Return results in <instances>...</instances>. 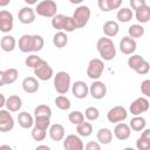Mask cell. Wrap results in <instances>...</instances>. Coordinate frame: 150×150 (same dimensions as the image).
Wrapping results in <instances>:
<instances>
[{"mask_svg": "<svg viewBox=\"0 0 150 150\" xmlns=\"http://www.w3.org/2000/svg\"><path fill=\"white\" fill-rule=\"evenodd\" d=\"M19 49L22 53H35L40 52L43 48L45 41L41 35L34 34H25L19 39Z\"/></svg>", "mask_w": 150, "mask_h": 150, "instance_id": "cell-1", "label": "cell"}, {"mask_svg": "<svg viewBox=\"0 0 150 150\" xmlns=\"http://www.w3.org/2000/svg\"><path fill=\"white\" fill-rule=\"evenodd\" d=\"M96 49L103 61H111L116 56V47L112 40L108 36L100 38L96 42Z\"/></svg>", "mask_w": 150, "mask_h": 150, "instance_id": "cell-2", "label": "cell"}, {"mask_svg": "<svg viewBox=\"0 0 150 150\" xmlns=\"http://www.w3.org/2000/svg\"><path fill=\"white\" fill-rule=\"evenodd\" d=\"M70 75L67 71H57L54 75V88L56 90V93L64 95L68 93L69 88H70Z\"/></svg>", "mask_w": 150, "mask_h": 150, "instance_id": "cell-3", "label": "cell"}, {"mask_svg": "<svg viewBox=\"0 0 150 150\" xmlns=\"http://www.w3.org/2000/svg\"><path fill=\"white\" fill-rule=\"evenodd\" d=\"M35 12L38 15L43 18H53L56 15L57 12V5L54 0H42L39 4H36Z\"/></svg>", "mask_w": 150, "mask_h": 150, "instance_id": "cell-4", "label": "cell"}, {"mask_svg": "<svg viewBox=\"0 0 150 150\" xmlns=\"http://www.w3.org/2000/svg\"><path fill=\"white\" fill-rule=\"evenodd\" d=\"M104 70V63L102 59H91L87 67V75L91 80H98Z\"/></svg>", "mask_w": 150, "mask_h": 150, "instance_id": "cell-5", "label": "cell"}, {"mask_svg": "<svg viewBox=\"0 0 150 150\" xmlns=\"http://www.w3.org/2000/svg\"><path fill=\"white\" fill-rule=\"evenodd\" d=\"M90 8L88 7V6H84V5H81V6H79L75 11H74V13H73V18H74V20H75V22L77 23V27L79 28H83L87 23H88V21H89V19H90Z\"/></svg>", "mask_w": 150, "mask_h": 150, "instance_id": "cell-6", "label": "cell"}, {"mask_svg": "<svg viewBox=\"0 0 150 150\" xmlns=\"http://www.w3.org/2000/svg\"><path fill=\"white\" fill-rule=\"evenodd\" d=\"M128 117V111L122 105H115L111 109H109V111L107 112V120L110 123H120L125 121Z\"/></svg>", "mask_w": 150, "mask_h": 150, "instance_id": "cell-7", "label": "cell"}, {"mask_svg": "<svg viewBox=\"0 0 150 150\" xmlns=\"http://www.w3.org/2000/svg\"><path fill=\"white\" fill-rule=\"evenodd\" d=\"M34 75L41 80V81H48L54 76V71L53 68L48 64V62L46 60L42 59V61L38 64V67H35L34 69Z\"/></svg>", "mask_w": 150, "mask_h": 150, "instance_id": "cell-8", "label": "cell"}, {"mask_svg": "<svg viewBox=\"0 0 150 150\" xmlns=\"http://www.w3.org/2000/svg\"><path fill=\"white\" fill-rule=\"evenodd\" d=\"M149 108H150V103L146 97H137L135 101L131 102L129 107V111L131 112V115L138 116L142 115L143 112H146Z\"/></svg>", "mask_w": 150, "mask_h": 150, "instance_id": "cell-9", "label": "cell"}, {"mask_svg": "<svg viewBox=\"0 0 150 150\" xmlns=\"http://www.w3.org/2000/svg\"><path fill=\"white\" fill-rule=\"evenodd\" d=\"M14 128V118L8 109H0V131L8 132Z\"/></svg>", "mask_w": 150, "mask_h": 150, "instance_id": "cell-10", "label": "cell"}, {"mask_svg": "<svg viewBox=\"0 0 150 150\" xmlns=\"http://www.w3.org/2000/svg\"><path fill=\"white\" fill-rule=\"evenodd\" d=\"M89 94L95 100H102L107 95V86L100 80H94L89 87Z\"/></svg>", "mask_w": 150, "mask_h": 150, "instance_id": "cell-11", "label": "cell"}, {"mask_svg": "<svg viewBox=\"0 0 150 150\" xmlns=\"http://www.w3.org/2000/svg\"><path fill=\"white\" fill-rule=\"evenodd\" d=\"M63 148L66 150H82L84 148V144L80 135L70 134L66 136V138L63 139Z\"/></svg>", "mask_w": 150, "mask_h": 150, "instance_id": "cell-12", "label": "cell"}, {"mask_svg": "<svg viewBox=\"0 0 150 150\" xmlns=\"http://www.w3.org/2000/svg\"><path fill=\"white\" fill-rule=\"evenodd\" d=\"M13 26H14L13 14L6 9H2L0 12V30L2 33H8L13 29Z\"/></svg>", "mask_w": 150, "mask_h": 150, "instance_id": "cell-13", "label": "cell"}, {"mask_svg": "<svg viewBox=\"0 0 150 150\" xmlns=\"http://www.w3.org/2000/svg\"><path fill=\"white\" fill-rule=\"evenodd\" d=\"M35 16H36V12L35 9H33L32 7L29 6H25L22 7L19 13H18V19L21 23L23 25H29V23H33L35 21Z\"/></svg>", "mask_w": 150, "mask_h": 150, "instance_id": "cell-14", "label": "cell"}, {"mask_svg": "<svg viewBox=\"0 0 150 150\" xmlns=\"http://www.w3.org/2000/svg\"><path fill=\"white\" fill-rule=\"evenodd\" d=\"M71 94L75 98H86L89 94V87L84 81H75L71 84Z\"/></svg>", "mask_w": 150, "mask_h": 150, "instance_id": "cell-15", "label": "cell"}, {"mask_svg": "<svg viewBox=\"0 0 150 150\" xmlns=\"http://www.w3.org/2000/svg\"><path fill=\"white\" fill-rule=\"evenodd\" d=\"M136 48H137V43H136L135 39L130 38L129 35L122 38V40L120 41V50L124 55H131V54H134L135 50H136Z\"/></svg>", "mask_w": 150, "mask_h": 150, "instance_id": "cell-16", "label": "cell"}, {"mask_svg": "<svg viewBox=\"0 0 150 150\" xmlns=\"http://www.w3.org/2000/svg\"><path fill=\"white\" fill-rule=\"evenodd\" d=\"M19 76V71L16 68H8L6 70H1L0 71V86H5V84H12L18 80Z\"/></svg>", "mask_w": 150, "mask_h": 150, "instance_id": "cell-17", "label": "cell"}, {"mask_svg": "<svg viewBox=\"0 0 150 150\" xmlns=\"http://www.w3.org/2000/svg\"><path fill=\"white\" fill-rule=\"evenodd\" d=\"M112 132H114V136H115L117 139H120V141H125V139H128V138L130 137V135H131V128H130L129 124H127V123H124V122H120V123H116V125H115Z\"/></svg>", "mask_w": 150, "mask_h": 150, "instance_id": "cell-18", "label": "cell"}, {"mask_svg": "<svg viewBox=\"0 0 150 150\" xmlns=\"http://www.w3.org/2000/svg\"><path fill=\"white\" fill-rule=\"evenodd\" d=\"M48 131H49V137L52 138V141L59 142V141H62L64 138V128L60 123L50 124Z\"/></svg>", "mask_w": 150, "mask_h": 150, "instance_id": "cell-19", "label": "cell"}, {"mask_svg": "<svg viewBox=\"0 0 150 150\" xmlns=\"http://www.w3.org/2000/svg\"><path fill=\"white\" fill-rule=\"evenodd\" d=\"M22 89L27 94H34L39 90V81L34 76H27L22 81Z\"/></svg>", "mask_w": 150, "mask_h": 150, "instance_id": "cell-20", "label": "cell"}, {"mask_svg": "<svg viewBox=\"0 0 150 150\" xmlns=\"http://www.w3.org/2000/svg\"><path fill=\"white\" fill-rule=\"evenodd\" d=\"M120 32V25L118 22L114 21V20H109V21H105L104 25H103V33L105 36L108 38H114Z\"/></svg>", "mask_w": 150, "mask_h": 150, "instance_id": "cell-21", "label": "cell"}, {"mask_svg": "<svg viewBox=\"0 0 150 150\" xmlns=\"http://www.w3.org/2000/svg\"><path fill=\"white\" fill-rule=\"evenodd\" d=\"M5 107L11 112H16L22 107V100L18 95H11L9 97H7V102H6V105Z\"/></svg>", "mask_w": 150, "mask_h": 150, "instance_id": "cell-22", "label": "cell"}, {"mask_svg": "<svg viewBox=\"0 0 150 150\" xmlns=\"http://www.w3.org/2000/svg\"><path fill=\"white\" fill-rule=\"evenodd\" d=\"M135 18L139 23H146L150 21V6L146 4L135 11Z\"/></svg>", "mask_w": 150, "mask_h": 150, "instance_id": "cell-23", "label": "cell"}, {"mask_svg": "<svg viewBox=\"0 0 150 150\" xmlns=\"http://www.w3.org/2000/svg\"><path fill=\"white\" fill-rule=\"evenodd\" d=\"M0 46H1V49L4 52H6V53L13 52L15 49V47H16V40L12 35H4L1 38Z\"/></svg>", "mask_w": 150, "mask_h": 150, "instance_id": "cell-24", "label": "cell"}, {"mask_svg": "<svg viewBox=\"0 0 150 150\" xmlns=\"http://www.w3.org/2000/svg\"><path fill=\"white\" fill-rule=\"evenodd\" d=\"M18 122L19 125L23 129H29L34 125V118L33 116L27 111H21L18 115Z\"/></svg>", "mask_w": 150, "mask_h": 150, "instance_id": "cell-25", "label": "cell"}, {"mask_svg": "<svg viewBox=\"0 0 150 150\" xmlns=\"http://www.w3.org/2000/svg\"><path fill=\"white\" fill-rule=\"evenodd\" d=\"M112 135H114V132H112L109 128H101V129L97 131L96 137H97V141H98L101 144L107 145V144L111 143V141H112Z\"/></svg>", "mask_w": 150, "mask_h": 150, "instance_id": "cell-26", "label": "cell"}, {"mask_svg": "<svg viewBox=\"0 0 150 150\" xmlns=\"http://www.w3.org/2000/svg\"><path fill=\"white\" fill-rule=\"evenodd\" d=\"M53 43L56 48H63L67 46L68 43V36H67V33L63 32V30H59L57 33L54 34L53 36Z\"/></svg>", "mask_w": 150, "mask_h": 150, "instance_id": "cell-27", "label": "cell"}, {"mask_svg": "<svg viewBox=\"0 0 150 150\" xmlns=\"http://www.w3.org/2000/svg\"><path fill=\"white\" fill-rule=\"evenodd\" d=\"M129 125H130L131 130H134V131H142L143 129H145L146 121H145V118L142 117L141 115L134 116V117L131 118V121L129 122Z\"/></svg>", "mask_w": 150, "mask_h": 150, "instance_id": "cell-28", "label": "cell"}, {"mask_svg": "<svg viewBox=\"0 0 150 150\" xmlns=\"http://www.w3.org/2000/svg\"><path fill=\"white\" fill-rule=\"evenodd\" d=\"M76 132L81 137H88L93 134V125L90 122H82L76 125Z\"/></svg>", "mask_w": 150, "mask_h": 150, "instance_id": "cell-29", "label": "cell"}, {"mask_svg": "<svg viewBox=\"0 0 150 150\" xmlns=\"http://www.w3.org/2000/svg\"><path fill=\"white\" fill-rule=\"evenodd\" d=\"M132 16H134L132 11H131L130 8H128V7L120 8V9H118V12H117V14H116L117 20H118L120 22H123V23L129 22V21L132 19Z\"/></svg>", "mask_w": 150, "mask_h": 150, "instance_id": "cell-30", "label": "cell"}, {"mask_svg": "<svg viewBox=\"0 0 150 150\" xmlns=\"http://www.w3.org/2000/svg\"><path fill=\"white\" fill-rule=\"evenodd\" d=\"M144 27L141 25V23H135V25H131L129 28H128V35L132 39H139L144 35Z\"/></svg>", "mask_w": 150, "mask_h": 150, "instance_id": "cell-31", "label": "cell"}, {"mask_svg": "<svg viewBox=\"0 0 150 150\" xmlns=\"http://www.w3.org/2000/svg\"><path fill=\"white\" fill-rule=\"evenodd\" d=\"M54 103H55V105H56L60 110H69L70 107H71L70 100H69L66 95H61V94L55 97Z\"/></svg>", "mask_w": 150, "mask_h": 150, "instance_id": "cell-32", "label": "cell"}, {"mask_svg": "<svg viewBox=\"0 0 150 150\" xmlns=\"http://www.w3.org/2000/svg\"><path fill=\"white\" fill-rule=\"evenodd\" d=\"M34 125L47 130L50 127V117L49 116H35L34 117Z\"/></svg>", "mask_w": 150, "mask_h": 150, "instance_id": "cell-33", "label": "cell"}, {"mask_svg": "<svg viewBox=\"0 0 150 150\" xmlns=\"http://www.w3.org/2000/svg\"><path fill=\"white\" fill-rule=\"evenodd\" d=\"M84 117H86L84 114L81 112L80 110H74V111L69 112V115H68V120H69V122H70L71 124H75V125L82 123V122L84 121Z\"/></svg>", "mask_w": 150, "mask_h": 150, "instance_id": "cell-34", "label": "cell"}, {"mask_svg": "<svg viewBox=\"0 0 150 150\" xmlns=\"http://www.w3.org/2000/svg\"><path fill=\"white\" fill-rule=\"evenodd\" d=\"M64 21H66V15H63V14H56L55 16L52 18V26L56 30H63Z\"/></svg>", "mask_w": 150, "mask_h": 150, "instance_id": "cell-35", "label": "cell"}, {"mask_svg": "<svg viewBox=\"0 0 150 150\" xmlns=\"http://www.w3.org/2000/svg\"><path fill=\"white\" fill-rule=\"evenodd\" d=\"M35 116H49V117H52V108L47 104H39L34 109V117Z\"/></svg>", "mask_w": 150, "mask_h": 150, "instance_id": "cell-36", "label": "cell"}, {"mask_svg": "<svg viewBox=\"0 0 150 150\" xmlns=\"http://www.w3.org/2000/svg\"><path fill=\"white\" fill-rule=\"evenodd\" d=\"M143 60H144L143 56H141V55H138V54H131V56H129V59H128V67H129L130 69L135 70V69L141 64V62H142Z\"/></svg>", "mask_w": 150, "mask_h": 150, "instance_id": "cell-37", "label": "cell"}, {"mask_svg": "<svg viewBox=\"0 0 150 150\" xmlns=\"http://www.w3.org/2000/svg\"><path fill=\"white\" fill-rule=\"evenodd\" d=\"M46 136H47V130L41 129V128L34 125V128L32 129V137H33L34 141L41 142V141H43L46 138Z\"/></svg>", "mask_w": 150, "mask_h": 150, "instance_id": "cell-38", "label": "cell"}, {"mask_svg": "<svg viewBox=\"0 0 150 150\" xmlns=\"http://www.w3.org/2000/svg\"><path fill=\"white\" fill-rule=\"evenodd\" d=\"M84 116L88 121H96L100 117V110L96 107H88L84 110Z\"/></svg>", "mask_w": 150, "mask_h": 150, "instance_id": "cell-39", "label": "cell"}, {"mask_svg": "<svg viewBox=\"0 0 150 150\" xmlns=\"http://www.w3.org/2000/svg\"><path fill=\"white\" fill-rule=\"evenodd\" d=\"M77 23L75 22L73 16H66V21H64V26H63V32L66 33H71L75 29H77Z\"/></svg>", "mask_w": 150, "mask_h": 150, "instance_id": "cell-40", "label": "cell"}, {"mask_svg": "<svg viewBox=\"0 0 150 150\" xmlns=\"http://www.w3.org/2000/svg\"><path fill=\"white\" fill-rule=\"evenodd\" d=\"M42 61V59L40 57V56H38V55H35V54H32V55H29V56H27L26 57V60H25V64L28 67V68H35V67H38V64L40 63Z\"/></svg>", "mask_w": 150, "mask_h": 150, "instance_id": "cell-41", "label": "cell"}, {"mask_svg": "<svg viewBox=\"0 0 150 150\" xmlns=\"http://www.w3.org/2000/svg\"><path fill=\"white\" fill-rule=\"evenodd\" d=\"M135 71H136L137 74H139V75H145V74H148V73L150 71V63L144 59V60L141 62V64L135 69Z\"/></svg>", "mask_w": 150, "mask_h": 150, "instance_id": "cell-42", "label": "cell"}, {"mask_svg": "<svg viewBox=\"0 0 150 150\" xmlns=\"http://www.w3.org/2000/svg\"><path fill=\"white\" fill-rule=\"evenodd\" d=\"M136 148L138 150H149L150 149V142L146 141L145 138H143L142 136L137 138L136 141Z\"/></svg>", "mask_w": 150, "mask_h": 150, "instance_id": "cell-43", "label": "cell"}, {"mask_svg": "<svg viewBox=\"0 0 150 150\" xmlns=\"http://www.w3.org/2000/svg\"><path fill=\"white\" fill-rule=\"evenodd\" d=\"M141 91L145 97L150 98V79L142 81L141 83Z\"/></svg>", "mask_w": 150, "mask_h": 150, "instance_id": "cell-44", "label": "cell"}, {"mask_svg": "<svg viewBox=\"0 0 150 150\" xmlns=\"http://www.w3.org/2000/svg\"><path fill=\"white\" fill-rule=\"evenodd\" d=\"M97 5H98V8L102 12H110L111 11L110 0H97Z\"/></svg>", "mask_w": 150, "mask_h": 150, "instance_id": "cell-45", "label": "cell"}, {"mask_svg": "<svg viewBox=\"0 0 150 150\" xmlns=\"http://www.w3.org/2000/svg\"><path fill=\"white\" fill-rule=\"evenodd\" d=\"M87 150H100L101 149V143L97 141V142H94V141H90L86 144L84 146Z\"/></svg>", "mask_w": 150, "mask_h": 150, "instance_id": "cell-46", "label": "cell"}, {"mask_svg": "<svg viewBox=\"0 0 150 150\" xmlns=\"http://www.w3.org/2000/svg\"><path fill=\"white\" fill-rule=\"evenodd\" d=\"M129 4H130V6H131V8L136 11L137 8L144 6L146 2H145V0H129Z\"/></svg>", "mask_w": 150, "mask_h": 150, "instance_id": "cell-47", "label": "cell"}, {"mask_svg": "<svg viewBox=\"0 0 150 150\" xmlns=\"http://www.w3.org/2000/svg\"><path fill=\"white\" fill-rule=\"evenodd\" d=\"M122 5V0H110V8L112 9H118Z\"/></svg>", "mask_w": 150, "mask_h": 150, "instance_id": "cell-48", "label": "cell"}, {"mask_svg": "<svg viewBox=\"0 0 150 150\" xmlns=\"http://www.w3.org/2000/svg\"><path fill=\"white\" fill-rule=\"evenodd\" d=\"M143 138H145L146 141L150 142V129H143L142 130V135H141Z\"/></svg>", "mask_w": 150, "mask_h": 150, "instance_id": "cell-49", "label": "cell"}, {"mask_svg": "<svg viewBox=\"0 0 150 150\" xmlns=\"http://www.w3.org/2000/svg\"><path fill=\"white\" fill-rule=\"evenodd\" d=\"M0 98H1V102H0V108H4L6 105V102H7V98L5 97L4 94H0Z\"/></svg>", "mask_w": 150, "mask_h": 150, "instance_id": "cell-50", "label": "cell"}, {"mask_svg": "<svg viewBox=\"0 0 150 150\" xmlns=\"http://www.w3.org/2000/svg\"><path fill=\"white\" fill-rule=\"evenodd\" d=\"M11 0H0V6L1 7H6L7 5H9Z\"/></svg>", "mask_w": 150, "mask_h": 150, "instance_id": "cell-51", "label": "cell"}, {"mask_svg": "<svg viewBox=\"0 0 150 150\" xmlns=\"http://www.w3.org/2000/svg\"><path fill=\"white\" fill-rule=\"evenodd\" d=\"M28 6H32V5H35V4H38V0H23Z\"/></svg>", "mask_w": 150, "mask_h": 150, "instance_id": "cell-52", "label": "cell"}, {"mask_svg": "<svg viewBox=\"0 0 150 150\" xmlns=\"http://www.w3.org/2000/svg\"><path fill=\"white\" fill-rule=\"evenodd\" d=\"M83 0H69V2L70 4H73V5H79V4H81Z\"/></svg>", "mask_w": 150, "mask_h": 150, "instance_id": "cell-53", "label": "cell"}, {"mask_svg": "<svg viewBox=\"0 0 150 150\" xmlns=\"http://www.w3.org/2000/svg\"><path fill=\"white\" fill-rule=\"evenodd\" d=\"M39 149H46V150H49V146H48V145H38V146H36V150H39Z\"/></svg>", "mask_w": 150, "mask_h": 150, "instance_id": "cell-54", "label": "cell"}, {"mask_svg": "<svg viewBox=\"0 0 150 150\" xmlns=\"http://www.w3.org/2000/svg\"><path fill=\"white\" fill-rule=\"evenodd\" d=\"M0 149L2 150V149H11V146L9 145H0Z\"/></svg>", "mask_w": 150, "mask_h": 150, "instance_id": "cell-55", "label": "cell"}]
</instances>
